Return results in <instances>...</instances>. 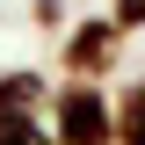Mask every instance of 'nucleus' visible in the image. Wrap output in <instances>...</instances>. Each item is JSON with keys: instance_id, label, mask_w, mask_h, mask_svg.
<instances>
[{"instance_id": "1", "label": "nucleus", "mask_w": 145, "mask_h": 145, "mask_svg": "<svg viewBox=\"0 0 145 145\" xmlns=\"http://www.w3.org/2000/svg\"><path fill=\"white\" fill-rule=\"evenodd\" d=\"M44 123L58 145H116V94L94 87V80H58Z\"/></svg>"}, {"instance_id": "2", "label": "nucleus", "mask_w": 145, "mask_h": 145, "mask_svg": "<svg viewBox=\"0 0 145 145\" xmlns=\"http://www.w3.org/2000/svg\"><path fill=\"white\" fill-rule=\"evenodd\" d=\"M116 58H123V29L109 15H80L58 36V80H116Z\"/></svg>"}, {"instance_id": "3", "label": "nucleus", "mask_w": 145, "mask_h": 145, "mask_svg": "<svg viewBox=\"0 0 145 145\" xmlns=\"http://www.w3.org/2000/svg\"><path fill=\"white\" fill-rule=\"evenodd\" d=\"M51 109V80L36 65H7L0 72V123H44Z\"/></svg>"}, {"instance_id": "4", "label": "nucleus", "mask_w": 145, "mask_h": 145, "mask_svg": "<svg viewBox=\"0 0 145 145\" xmlns=\"http://www.w3.org/2000/svg\"><path fill=\"white\" fill-rule=\"evenodd\" d=\"M116 145H145V80L116 87Z\"/></svg>"}, {"instance_id": "5", "label": "nucleus", "mask_w": 145, "mask_h": 145, "mask_svg": "<svg viewBox=\"0 0 145 145\" xmlns=\"http://www.w3.org/2000/svg\"><path fill=\"white\" fill-rule=\"evenodd\" d=\"M102 15L116 22V29H123V36H138V29H145V0H109Z\"/></svg>"}, {"instance_id": "6", "label": "nucleus", "mask_w": 145, "mask_h": 145, "mask_svg": "<svg viewBox=\"0 0 145 145\" xmlns=\"http://www.w3.org/2000/svg\"><path fill=\"white\" fill-rule=\"evenodd\" d=\"M0 145H58L51 123H0Z\"/></svg>"}, {"instance_id": "7", "label": "nucleus", "mask_w": 145, "mask_h": 145, "mask_svg": "<svg viewBox=\"0 0 145 145\" xmlns=\"http://www.w3.org/2000/svg\"><path fill=\"white\" fill-rule=\"evenodd\" d=\"M29 22H36V29H44V36H65V0H29Z\"/></svg>"}]
</instances>
